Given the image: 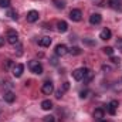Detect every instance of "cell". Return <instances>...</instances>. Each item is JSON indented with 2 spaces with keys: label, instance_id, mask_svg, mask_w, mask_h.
I'll use <instances>...</instances> for the list:
<instances>
[{
  "label": "cell",
  "instance_id": "8992f818",
  "mask_svg": "<svg viewBox=\"0 0 122 122\" xmlns=\"http://www.w3.org/2000/svg\"><path fill=\"white\" fill-rule=\"evenodd\" d=\"M118 105H119L118 101H115V99L111 101V102L107 105V111H108V114H109V115H115V114H117V108H118Z\"/></svg>",
  "mask_w": 122,
  "mask_h": 122
},
{
  "label": "cell",
  "instance_id": "1f68e13d",
  "mask_svg": "<svg viewBox=\"0 0 122 122\" xmlns=\"http://www.w3.org/2000/svg\"><path fill=\"white\" fill-rule=\"evenodd\" d=\"M51 64L53 65H57V58H51Z\"/></svg>",
  "mask_w": 122,
  "mask_h": 122
},
{
  "label": "cell",
  "instance_id": "f1b7e54d",
  "mask_svg": "<svg viewBox=\"0 0 122 122\" xmlns=\"http://www.w3.org/2000/svg\"><path fill=\"white\" fill-rule=\"evenodd\" d=\"M102 71L104 72H109L111 71V67L109 65H102Z\"/></svg>",
  "mask_w": 122,
  "mask_h": 122
},
{
  "label": "cell",
  "instance_id": "7402d4cb",
  "mask_svg": "<svg viewBox=\"0 0 122 122\" xmlns=\"http://www.w3.org/2000/svg\"><path fill=\"white\" fill-rule=\"evenodd\" d=\"M102 50H104V53H105L107 56H109V57L114 56V48H112V47H104Z\"/></svg>",
  "mask_w": 122,
  "mask_h": 122
},
{
  "label": "cell",
  "instance_id": "484cf974",
  "mask_svg": "<svg viewBox=\"0 0 122 122\" xmlns=\"http://www.w3.org/2000/svg\"><path fill=\"white\" fill-rule=\"evenodd\" d=\"M111 61H112L114 64H119V62H121V58H119V57H115V56H111Z\"/></svg>",
  "mask_w": 122,
  "mask_h": 122
},
{
  "label": "cell",
  "instance_id": "4dcf8cb0",
  "mask_svg": "<svg viewBox=\"0 0 122 122\" xmlns=\"http://www.w3.org/2000/svg\"><path fill=\"white\" fill-rule=\"evenodd\" d=\"M62 92H64L62 90H58V91L56 92V97H57V98H61V97H62Z\"/></svg>",
  "mask_w": 122,
  "mask_h": 122
},
{
  "label": "cell",
  "instance_id": "e0dca14e",
  "mask_svg": "<svg viewBox=\"0 0 122 122\" xmlns=\"http://www.w3.org/2000/svg\"><path fill=\"white\" fill-rule=\"evenodd\" d=\"M41 108H43L44 111H50V109L53 108V102H51L50 99H46V101L41 102Z\"/></svg>",
  "mask_w": 122,
  "mask_h": 122
},
{
  "label": "cell",
  "instance_id": "5b68a950",
  "mask_svg": "<svg viewBox=\"0 0 122 122\" xmlns=\"http://www.w3.org/2000/svg\"><path fill=\"white\" fill-rule=\"evenodd\" d=\"M41 91H43V94H44V95H51V94H53V91H54V84H53L51 81L44 82V84H43Z\"/></svg>",
  "mask_w": 122,
  "mask_h": 122
},
{
  "label": "cell",
  "instance_id": "836d02e7",
  "mask_svg": "<svg viewBox=\"0 0 122 122\" xmlns=\"http://www.w3.org/2000/svg\"><path fill=\"white\" fill-rule=\"evenodd\" d=\"M84 41H85V43H87V44H94V43H92L91 40H84Z\"/></svg>",
  "mask_w": 122,
  "mask_h": 122
},
{
  "label": "cell",
  "instance_id": "4fadbf2b",
  "mask_svg": "<svg viewBox=\"0 0 122 122\" xmlns=\"http://www.w3.org/2000/svg\"><path fill=\"white\" fill-rule=\"evenodd\" d=\"M108 4L114 10H122V3L119 0H108Z\"/></svg>",
  "mask_w": 122,
  "mask_h": 122
},
{
  "label": "cell",
  "instance_id": "8fae6325",
  "mask_svg": "<svg viewBox=\"0 0 122 122\" xmlns=\"http://www.w3.org/2000/svg\"><path fill=\"white\" fill-rule=\"evenodd\" d=\"M94 118H95V121H99V119H104V117H105V111L102 109V108H97L95 111H94Z\"/></svg>",
  "mask_w": 122,
  "mask_h": 122
},
{
  "label": "cell",
  "instance_id": "52a82bcc",
  "mask_svg": "<svg viewBox=\"0 0 122 122\" xmlns=\"http://www.w3.org/2000/svg\"><path fill=\"white\" fill-rule=\"evenodd\" d=\"M23 72H24V65L23 64H16L14 67H13V75L14 77H21L23 75Z\"/></svg>",
  "mask_w": 122,
  "mask_h": 122
},
{
  "label": "cell",
  "instance_id": "e575fe53",
  "mask_svg": "<svg viewBox=\"0 0 122 122\" xmlns=\"http://www.w3.org/2000/svg\"><path fill=\"white\" fill-rule=\"evenodd\" d=\"M97 122H104V119H99V121H97Z\"/></svg>",
  "mask_w": 122,
  "mask_h": 122
},
{
  "label": "cell",
  "instance_id": "6da1fadb",
  "mask_svg": "<svg viewBox=\"0 0 122 122\" xmlns=\"http://www.w3.org/2000/svg\"><path fill=\"white\" fill-rule=\"evenodd\" d=\"M29 68H30V71L33 74H37V75H41L43 74V65L36 60H31L29 62Z\"/></svg>",
  "mask_w": 122,
  "mask_h": 122
},
{
  "label": "cell",
  "instance_id": "cb8c5ba5",
  "mask_svg": "<svg viewBox=\"0 0 122 122\" xmlns=\"http://www.w3.org/2000/svg\"><path fill=\"white\" fill-rule=\"evenodd\" d=\"M88 94H90V91H88V90H84V91L80 92V98L85 99V98H88Z\"/></svg>",
  "mask_w": 122,
  "mask_h": 122
},
{
  "label": "cell",
  "instance_id": "277c9868",
  "mask_svg": "<svg viewBox=\"0 0 122 122\" xmlns=\"http://www.w3.org/2000/svg\"><path fill=\"white\" fill-rule=\"evenodd\" d=\"M87 70H88V68H77L75 71H72V78H74L75 81H81V80L84 78Z\"/></svg>",
  "mask_w": 122,
  "mask_h": 122
},
{
  "label": "cell",
  "instance_id": "30bf717a",
  "mask_svg": "<svg viewBox=\"0 0 122 122\" xmlns=\"http://www.w3.org/2000/svg\"><path fill=\"white\" fill-rule=\"evenodd\" d=\"M102 21V16L101 14H98V13H94L90 16V23H91L92 26H97V24H99Z\"/></svg>",
  "mask_w": 122,
  "mask_h": 122
},
{
  "label": "cell",
  "instance_id": "83f0119b",
  "mask_svg": "<svg viewBox=\"0 0 122 122\" xmlns=\"http://www.w3.org/2000/svg\"><path fill=\"white\" fill-rule=\"evenodd\" d=\"M11 65H13V61H11V60H6V64H4V67H6V68H10Z\"/></svg>",
  "mask_w": 122,
  "mask_h": 122
},
{
  "label": "cell",
  "instance_id": "ac0fdd59",
  "mask_svg": "<svg viewBox=\"0 0 122 122\" xmlns=\"http://www.w3.org/2000/svg\"><path fill=\"white\" fill-rule=\"evenodd\" d=\"M94 78V72H92L91 70H87V72H85V75H84V82L85 84H88V82H91V80Z\"/></svg>",
  "mask_w": 122,
  "mask_h": 122
},
{
  "label": "cell",
  "instance_id": "d6986e66",
  "mask_svg": "<svg viewBox=\"0 0 122 122\" xmlns=\"http://www.w3.org/2000/svg\"><path fill=\"white\" fill-rule=\"evenodd\" d=\"M68 53L72 54V56H80V54L82 53V50H81L80 47H71V48L68 50Z\"/></svg>",
  "mask_w": 122,
  "mask_h": 122
},
{
  "label": "cell",
  "instance_id": "ffe728a7",
  "mask_svg": "<svg viewBox=\"0 0 122 122\" xmlns=\"http://www.w3.org/2000/svg\"><path fill=\"white\" fill-rule=\"evenodd\" d=\"M53 3L56 4L57 9H64L65 7V1L64 0H53Z\"/></svg>",
  "mask_w": 122,
  "mask_h": 122
},
{
  "label": "cell",
  "instance_id": "d6a6232c",
  "mask_svg": "<svg viewBox=\"0 0 122 122\" xmlns=\"http://www.w3.org/2000/svg\"><path fill=\"white\" fill-rule=\"evenodd\" d=\"M3 44H4V38H1V37H0V47H1Z\"/></svg>",
  "mask_w": 122,
  "mask_h": 122
},
{
  "label": "cell",
  "instance_id": "4316f807",
  "mask_svg": "<svg viewBox=\"0 0 122 122\" xmlns=\"http://www.w3.org/2000/svg\"><path fill=\"white\" fill-rule=\"evenodd\" d=\"M117 47H118L119 51H122V38H118L117 40Z\"/></svg>",
  "mask_w": 122,
  "mask_h": 122
},
{
  "label": "cell",
  "instance_id": "f546056e",
  "mask_svg": "<svg viewBox=\"0 0 122 122\" xmlns=\"http://www.w3.org/2000/svg\"><path fill=\"white\" fill-rule=\"evenodd\" d=\"M67 90H70V82H64L62 84V91H67Z\"/></svg>",
  "mask_w": 122,
  "mask_h": 122
},
{
  "label": "cell",
  "instance_id": "5bb4252c",
  "mask_svg": "<svg viewBox=\"0 0 122 122\" xmlns=\"http://www.w3.org/2000/svg\"><path fill=\"white\" fill-rule=\"evenodd\" d=\"M3 98H4V101H6V102L11 104V102H14V99H16V95H14L11 91H7V92H4Z\"/></svg>",
  "mask_w": 122,
  "mask_h": 122
},
{
  "label": "cell",
  "instance_id": "d4e9b609",
  "mask_svg": "<svg viewBox=\"0 0 122 122\" xmlns=\"http://www.w3.org/2000/svg\"><path fill=\"white\" fill-rule=\"evenodd\" d=\"M44 122H56V118L53 115H47V117H44Z\"/></svg>",
  "mask_w": 122,
  "mask_h": 122
},
{
  "label": "cell",
  "instance_id": "7c38bea8",
  "mask_svg": "<svg viewBox=\"0 0 122 122\" xmlns=\"http://www.w3.org/2000/svg\"><path fill=\"white\" fill-rule=\"evenodd\" d=\"M111 36H112V33H111V30L109 29H102L101 30V33H99V38L101 40H109L111 38Z\"/></svg>",
  "mask_w": 122,
  "mask_h": 122
},
{
  "label": "cell",
  "instance_id": "603a6c76",
  "mask_svg": "<svg viewBox=\"0 0 122 122\" xmlns=\"http://www.w3.org/2000/svg\"><path fill=\"white\" fill-rule=\"evenodd\" d=\"M0 7L9 9V7H10V0H0Z\"/></svg>",
  "mask_w": 122,
  "mask_h": 122
},
{
  "label": "cell",
  "instance_id": "ba28073f",
  "mask_svg": "<svg viewBox=\"0 0 122 122\" xmlns=\"http://www.w3.org/2000/svg\"><path fill=\"white\" fill-rule=\"evenodd\" d=\"M67 53H68L67 46H64V44H58V46L56 47V56H58V57H64Z\"/></svg>",
  "mask_w": 122,
  "mask_h": 122
},
{
  "label": "cell",
  "instance_id": "9a60e30c",
  "mask_svg": "<svg viewBox=\"0 0 122 122\" xmlns=\"http://www.w3.org/2000/svg\"><path fill=\"white\" fill-rule=\"evenodd\" d=\"M38 44L41 46V47H50V44H51V38L50 37H41L40 40H38Z\"/></svg>",
  "mask_w": 122,
  "mask_h": 122
},
{
  "label": "cell",
  "instance_id": "7a4b0ae2",
  "mask_svg": "<svg viewBox=\"0 0 122 122\" xmlns=\"http://www.w3.org/2000/svg\"><path fill=\"white\" fill-rule=\"evenodd\" d=\"M6 38H7V41H9L10 44H13V46H16V44L19 43V34H17V31L13 30V29H10V30L7 31Z\"/></svg>",
  "mask_w": 122,
  "mask_h": 122
},
{
  "label": "cell",
  "instance_id": "9c48e42d",
  "mask_svg": "<svg viewBox=\"0 0 122 122\" xmlns=\"http://www.w3.org/2000/svg\"><path fill=\"white\" fill-rule=\"evenodd\" d=\"M26 19H27L29 23H34V21H37V20H38V11H36V10H30V11L27 13V16H26Z\"/></svg>",
  "mask_w": 122,
  "mask_h": 122
},
{
  "label": "cell",
  "instance_id": "3957f363",
  "mask_svg": "<svg viewBox=\"0 0 122 122\" xmlns=\"http://www.w3.org/2000/svg\"><path fill=\"white\" fill-rule=\"evenodd\" d=\"M70 19H71L72 21H81V19H82V11H81L80 9H72V10L70 11Z\"/></svg>",
  "mask_w": 122,
  "mask_h": 122
},
{
  "label": "cell",
  "instance_id": "2e32d148",
  "mask_svg": "<svg viewBox=\"0 0 122 122\" xmlns=\"http://www.w3.org/2000/svg\"><path fill=\"white\" fill-rule=\"evenodd\" d=\"M57 30L60 31V33H65V31L68 30V24H67V21H64V20H61L57 23Z\"/></svg>",
  "mask_w": 122,
  "mask_h": 122
},
{
  "label": "cell",
  "instance_id": "44dd1931",
  "mask_svg": "<svg viewBox=\"0 0 122 122\" xmlns=\"http://www.w3.org/2000/svg\"><path fill=\"white\" fill-rule=\"evenodd\" d=\"M7 16H9L10 19H13V20H17V13H16L14 10H11V9H9V11H7Z\"/></svg>",
  "mask_w": 122,
  "mask_h": 122
}]
</instances>
